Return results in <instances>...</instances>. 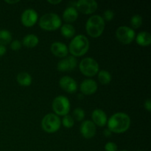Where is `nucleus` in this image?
<instances>
[{
  "label": "nucleus",
  "instance_id": "nucleus-1",
  "mask_svg": "<svg viewBox=\"0 0 151 151\" xmlns=\"http://www.w3.org/2000/svg\"><path fill=\"white\" fill-rule=\"evenodd\" d=\"M131 118L124 112L115 113L108 119V129L115 134H123L131 126Z\"/></svg>",
  "mask_w": 151,
  "mask_h": 151
},
{
  "label": "nucleus",
  "instance_id": "nucleus-2",
  "mask_svg": "<svg viewBox=\"0 0 151 151\" xmlns=\"http://www.w3.org/2000/svg\"><path fill=\"white\" fill-rule=\"evenodd\" d=\"M89 41L88 38L84 35H78L73 37L70 41L68 50L72 56L81 57L86 55L89 49Z\"/></svg>",
  "mask_w": 151,
  "mask_h": 151
},
{
  "label": "nucleus",
  "instance_id": "nucleus-3",
  "mask_svg": "<svg viewBox=\"0 0 151 151\" xmlns=\"http://www.w3.org/2000/svg\"><path fill=\"white\" fill-rule=\"evenodd\" d=\"M106 24L101 16L93 15L89 17L86 23V30L91 38H98L103 34Z\"/></svg>",
  "mask_w": 151,
  "mask_h": 151
},
{
  "label": "nucleus",
  "instance_id": "nucleus-4",
  "mask_svg": "<svg viewBox=\"0 0 151 151\" xmlns=\"http://www.w3.org/2000/svg\"><path fill=\"white\" fill-rule=\"evenodd\" d=\"M39 27L46 31H55L60 28L62 20L58 15L54 13H48L43 15L38 22Z\"/></svg>",
  "mask_w": 151,
  "mask_h": 151
},
{
  "label": "nucleus",
  "instance_id": "nucleus-5",
  "mask_svg": "<svg viewBox=\"0 0 151 151\" xmlns=\"http://www.w3.org/2000/svg\"><path fill=\"white\" fill-rule=\"evenodd\" d=\"M60 126H61V120L55 114H47L41 120V128L48 134L57 132L58 131H59Z\"/></svg>",
  "mask_w": 151,
  "mask_h": 151
},
{
  "label": "nucleus",
  "instance_id": "nucleus-6",
  "mask_svg": "<svg viewBox=\"0 0 151 151\" xmlns=\"http://www.w3.org/2000/svg\"><path fill=\"white\" fill-rule=\"evenodd\" d=\"M79 69L81 73L86 77H94L100 71L99 63L96 60L90 57L82 59L79 63Z\"/></svg>",
  "mask_w": 151,
  "mask_h": 151
},
{
  "label": "nucleus",
  "instance_id": "nucleus-7",
  "mask_svg": "<svg viewBox=\"0 0 151 151\" xmlns=\"http://www.w3.org/2000/svg\"><path fill=\"white\" fill-rule=\"evenodd\" d=\"M53 111L58 116H65L69 114L70 111L71 104L69 100L66 97L63 95L57 96L53 100L52 103Z\"/></svg>",
  "mask_w": 151,
  "mask_h": 151
},
{
  "label": "nucleus",
  "instance_id": "nucleus-8",
  "mask_svg": "<svg viewBox=\"0 0 151 151\" xmlns=\"http://www.w3.org/2000/svg\"><path fill=\"white\" fill-rule=\"evenodd\" d=\"M116 37L122 44H130L135 39L136 32L129 27L121 26L116 30Z\"/></svg>",
  "mask_w": 151,
  "mask_h": 151
},
{
  "label": "nucleus",
  "instance_id": "nucleus-9",
  "mask_svg": "<svg viewBox=\"0 0 151 151\" xmlns=\"http://www.w3.org/2000/svg\"><path fill=\"white\" fill-rule=\"evenodd\" d=\"M75 8L83 14L90 15L95 13L98 4L94 0H79L75 3Z\"/></svg>",
  "mask_w": 151,
  "mask_h": 151
},
{
  "label": "nucleus",
  "instance_id": "nucleus-10",
  "mask_svg": "<svg viewBox=\"0 0 151 151\" xmlns=\"http://www.w3.org/2000/svg\"><path fill=\"white\" fill-rule=\"evenodd\" d=\"M38 21V15L33 9H26L21 16L22 24L26 27L34 26Z\"/></svg>",
  "mask_w": 151,
  "mask_h": 151
},
{
  "label": "nucleus",
  "instance_id": "nucleus-11",
  "mask_svg": "<svg viewBox=\"0 0 151 151\" xmlns=\"http://www.w3.org/2000/svg\"><path fill=\"white\" fill-rule=\"evenodd\" d=\"M78 66V61L76 58L72 55L66 56L58 62L57 69L60 72H71L74 70Z\"/></svg>",
  "mask_w": 151,
  "mask_h": 151
},
{
  "label": "nucleus",
  "instance_id": "nucleus-12",
  "mask_svg": "<svg viewBox=\"0 0 151 151\" xmlns=\"http://www.w3.org/2000/svg\"><path fill=\"white\" fill-rule=\"evenodd\" d=\"M59 86L66 92L75 94L78 91V83L76 81L69 76H63L59 81Z\"/></svg>",
  "mask_w": 151,
  "mask_h": 151
},
{
  "label": "nucleus",
  "instance_id": "nucleus-13",
  "mask_svg": "<svg viewBox=\"0 0 151 151\" xmlns=\"http://www.w3.org/2000/svg\"><path fill=\"white\" fill-rule=\"evenodd\" d=\"M97 128L91 120H85L81 124L80 132L86 139H91L95 136Z\"/></svg>",
  "mask_w": 151,
  "mask_h": 151
},
{
  "label": "nucleus",
  "instance_id": "nucleus-14",
  "mask_svg": "<svg viewBox=\"0 0 151 151\" xmlns=\"http://www.w3.org/2000/svg\"><path fill=\"white\" fill-rule=\"evenodd\" d=\"M97 82L93 79H86L83 81L80 86V90L81 91V94L83 95H92L96 91H97Z\"/></svg>",
  "mask_w": 151,
  "mask_h": 151
},
{
  "label": "nucleus",
  "instance_id": "nucleus-15",
  "mask_svg": "<svg viewBox=\"0 0 151 151\" xmlns=\"http://www.w3.org/2000/svg\"><path fill=\"white\" fill-rule=\"evenodd\" d=\"M50 50L55 56L60 58H63L68 56V53H69L67 46L60 41L52 43L50 46Z\"/></svg>",
  "mask_w": 151,
  "mask_h": 151
},
{
  "label": "nucleus",
  "instance_id": "nucleus-16",
  "mask_svg": "<svg viewBox=\"0 0 151 151\" xmlns=\"http://www.w3.org/2000/svg\"><path fill=\"white\" fill-rule=\"evenodd\" d=\"M91 119L92 122H94L96 126L99 127H104L105 125H107L108 117L106 112L102 109H95L93 111L91 114Z\"/></svg>",
  "mask_w": 151,
  "mask_h": 151
},
{
  "label": "nucleus",
  "instance_id": "nucleus-17",
  "mask_svg": "<svg viewBox=\"0 0 151 151\" xmlns=\"http://www.w3.org/2000/svg\"><path fill=\"white\" fill-rule=\"evenodd\" d=\"M78 18V11L74 6H68L63 13V19L66 24L73 23Z\"/></svg>",
  "mask_w": 151,
  "mask_h": 151
},
{
  "label": "nucleus",
  "instance_id": "nucleus-18",
  "mask_svg": "<svg viewBox=\"0 0 151 151\" xmlns=\"http://www.w3.org/2000/svg\"><path fill=\"white\" fill-rule=\"evenodd\" d=\"M136 42L141 47H148L151 44V35L148 32H139L135 37Z\"/></svg>",
  "mask_w": 151,
  "mask_h": 151
},
{
  "label": "nucleus",
  "instance_id": "nucleus-19",
  "mask_svg": "<svg viewBox=\"0 0 151 151\" xmlns=\"http://www.w3.org/2000/svg\"><path fill=\"white\" fill-rule=\"evenodd\" d=\"M39 43V38L35 34H28L23 38L22 44L27 48H34Z\"/></svg>",
  "mask_w": 151,
  "mask_h": 151
},
{
  "label": "nucleus",
  "instance_id": "nucleus-20",
  "mask_svg": "<svg viewBox=\"0 0 151 151\" xmlns=\"http://www.w3.org/2000/svg\"><path fill=\"white\" fill-rule=\"evenodd\" d=\"M16 80H17L18 83L22 86H29L32 84V78L31 75L29 73L25 72H20L18 74L17 77H16Z\"/></svg>",
  "mask_w": 151,
  "mask_h": 151
},
{
  "label": "nucleus",
  "instance_id": "nucleus-21",
  "mask_svg": "<svg viewBox=\"0 0 151 151\" xmlns=\"http://www.w3.org/2000/svg\"><path fill=\"white\" fill-rule=\"evenodd\" d=\"M60 33L64 38H72L75 36V28L71 24H64L60 27Z\"/></svg>",
  "mask_w": 151,
  "mask_h": 151
},
{
  "label": "nucleus",
  "instance_id": "nucleus-22",
  "mask_svg": "<svg viewBox=\"0 0 151 151\" xmlns=\"http://www.w3.org/2000/svg\"><path fill=\"white\" fill-rule=\"evenodd\" d=\"M12 34L7 29H0V45L5 46L11 43Z\"/></svg>",
  "mask_w": 151,
  "mask_h": 151
},
{
  "label": "nucleus",
  "instance_id": "nucleus-23",
  "mask_svg": "<svg viewBox=\"0 0 151 151\" xmlns=\"http://www.w3.org/2000/svg\"><path fill=\"white\" fill-rule=\"evenodd\" d=\"M97 74H98V81L100 83L103 85H107V84L110 83L112 79L110 72L106 70H101L99 71Z\"/></svg>",
  "mask_w": 151,
  "mask_h": 151
},
{
  "label": "nucleus",
  "instance_id": "nucleus-24",
  "mask_svg": "<svg viewBox=\"0 0 151 151\" xmlns=\"http://www.w3.org/2000/svg\"><path fill=\"white\" fill-rule=\"evenodd\" d=\"M142 24V17L140 15H134L131 19V25L132 29H138Z\"/></svg>",
  "mask_w": 151,
  "mask_h": 151
},
{
  "label": "nucleus",
  "instance_id": "nucleus-25",
  "mask_svg": "<svg viewBox=\"0 0 151 151\" xmlns=\"http://www.w3.org/2000/svg\"><path fill=\"white\" fill-rule=\"evenodd\" d=\"M74 124H75V119L72 117V116H71V115L69 114L63 116V119H62L61 120V125H63L65 128H72V127L74 126Z\"/></svg>",
  "mask_w": 151,
  "mask_h": 151
},
{
  "label": "nucleus",
  "instance_id": "nucleus-26",
  "mask_svg": "<svg viewBox=\"0 0 151 151\" xmlns=\"http://www.w3.org/2000/svg\"><path fill=\"white\" fill-rule=\"evenodd\" d=\"M72 117L74 118V119H76L77 121H79V122L83 121L85 118V111L81 108H76L73 111Z\"/></svg>",
  "mask_w": 151,
  "mask_h": 151
},
{
  "label": "nucleus",
  "instance_id": "nucleus-27",
  "mask_svg": "<svg viewBox=\"0 0 151 151\" xmlns=\"http://www.w3.org/2000/svg\"><path fill=\"white\" fill-rule=\"evenodd\" d=\"M114 17V13L113 10H107L103 13V16L102 18L103 19L104 21H107V22H110Z\"/></svg>",
  "mask_w": 151,
  "mask_h": 151
},
{
  "label": "nucleus",
  "instance_id": "nucleus-28",
  "mask_svg": "<svg viewBox=\"0 0 151 151\" xmlns=\"http://www.w3.org/2000/svg\"><path fill=\"white\" fill-rule=\"evenodd\" d=\"M21 47H22V43L19 40H14L10 43V48L13 51H18L20 50Z\"/></svg>",
  "mask_w": 151,
  "mask_h": 151
},
{
  "label": "nucleus",
  "instance_id": "nucleus-29",
  "mask_svg": "<svg viewBox=\"0 0 151 151\" xmlns=\"http://www.w3.org/2000/svg\"><path fill=\"white\" fill-rule=\"evenodd\" d=\"M104 148L106 151H117V145L114 142H109L106 144Z\"/></svg>",
  "mask_w": 151,
  "mask_h": 151
},
{
  "label": "nucleus",
  "instance_id": "nucleus-30",
  "mask_svg": "<svg viewBox=\"0 0 151 151\" xmlns=\"http://www.w3.org/2000/svg\"><path fill=\"white\" fill-rule=\"evenodd\" d=\"M144 107L146 110L148 112H150L151 111V102H150V99L148 98L145 100L144 103Z\"/></svg>",
  "mask_w": 151,
  "mask_h": 151
},
{
  "label": "nucleus",
  "instance_id": "nucleus-31",
  "mask_svg": "<svg viewBox=\"0 0 151 151\" xmlns=\"http://www.w3.org/2000/svg\"><path fill=\"white\" fill-rule=\"evenodd\" d=\"M103 134L106 137H111L112 136V134H113V133H112L110 130L106 128V129H104V131H103Z\"/></svg>",
  "mask_w": 151,
  "mask_h": 151
},
{
  "label": "nucleus",
  "instance_id": "nucleus-32",
  "mask_svg": "<svg viewBox=\"0 0 151 151\" xmlns=\"http://www.w3.org/2000/svg\"><path fill=\"white\" fill-rule=\"evenodd\" d=\"M7 52V49H6L5 46L0 45V57H2L3 55H4Z\"/></svg>",
  "mask_w": 151,
  "mask_h": 151
},
{
  "label": "nucleus",
  "instance_id": "nucleus-33",
  "mask_svg": "<svg viewBox=\"0 0 151 151\" xmlns=\"http://www.w3.org/2000/svg\"><path fill=\"white\" fill-rule=\"evenodd\" d=\"M60 2H61V0H51V1L49 0L48 1V3L53 4V5H57V4H60Z\"/></svg>",
  "mask_w": 151,
  "mask_h": 151
},
{
  "label": "nucleus",
  "instance_id": "nucleus-34",
  "mask_svg": "<svg viewBox=\"0 0 151 151\" xmlns=\"http://www.w3.org/2000/svg\"><path fill=\"white\" fill-rule=\"evenodd\" d=\"M6 3H7V4H16V3L19 2V0H17V1H5Z\"/></svg>",
  "mask_w": 151,
  "mask_h": 151
},
{
  "label": "nucleus",
  "instance_id": "nucleus-35",
  "mask_svg": "<svg viewBox=\"0 0 151 151\" xmlns=\"http://www.w3.org/2000/svg\"><path fill=\"white\" fill-rule=\"evenodd\" d=\"M83 97H84V95L83 94H80L78 95V98L81 100H83Z\"/></svg>",
  "mask_w": 151,
  "mask_h": 151
},
{
  "label": "nucleus",
  "instance_id": "nucleus-36",
  "mask_svg": "<svg viewBox=\"0 0 151 151\" xmlns=\"http://www.w3.org/2000/svg\"><path fill=\"white\" fill-rule=\"evenodd\" d=\"M119 151H128V150H119Z\"/></svg>",
  "mask_w": 151,
  "mask_h": 151
},
{
  "label": "nucleus",
  "instance_id": "nucleus-37",
  "mask_svg": "<svg viewBox=\"0 0 151 151\" xmlns=\"http://www.w3.org/2000/svg\"><path fill=\"white\" fill-rule=\"evenodd\" d=\"M138 151H143V150H138Z\"/></svg>",
  "mask_w": 151,
  "mask_h": 151
}]
</instances>
